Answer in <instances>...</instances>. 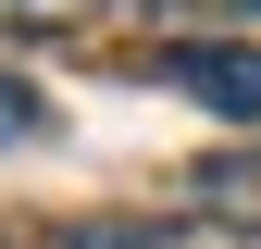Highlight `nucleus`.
<instances>
[{"mask_svg":"<svg viewBox=\"0 0 261 249\" xmlns=\"http://www.w3.org/2000/svg\"><path fill=\"white\" fill-rule=\"evenodd\" d=\"M149 75L174 87V100L224 112V124H261V38H162Z\"/></svg>","mask_w":261,"mask_h":249,"instance_id":"obj_1","label":"nucleus"},{"mask_svg":"<svg viewBox=\"0 0 261 249\" xmlns=\"http://www.w3.org/2000/svg\"><path fill=\"white\" fill-rule=\"evenodd\" d=\"M124 13H149V25H174V38H261V0H124Z\"/></svg>","mask_w":261,"mask_h":249,"instance_id":"obj_2","label":"nucleus"},{"mask_svg":"<svg viewBox=\"0 0 261 249\" xmlns=\"http://www.w3.org/2000/svg\"><path fill=\"white\" fill-rule=\"evenodd\" d=\"M149 249H261V212H174L149 225Z\"/></svg>","mask_w":261,"mask_h":249,"instance_id":"obj_3","label":"nucleus"},{"mask_svg":"<svg viewBox=\"0 0 261 249\" xmlns=\"http://www.w3.org/2000/svg\"><path fill=\"white\" fill-rule=\"evenodd\" d=\"M124 0H0V38H62V25H100Z\"/></svg>","mask_w":261,"mask_h":249,"instance_id":"obj_4","label":"nucleus"},{"mask_svg":"<svg viewBox=\"0 0 261 249\" xmlns=\"http://www.w3.org/2000/svg\"><path fill=\"white\" fill-rule=\"evenodd\" d=\"M38 137H50V100L25 75H0V150H38Z\"/></svg>","mask_w":261,"mask_h":249,"instance_id":"obj_5","label":"nucleus"}]
</instances>
